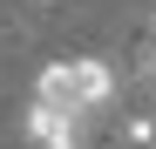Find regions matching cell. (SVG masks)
Segmentation results:
<instances>
[{
    "mask_svg": "<svg viewBox=\"0 0 156 149\" xmlns=\"http://www.w3.org/2000/svg\"><path fill=\"white\" fill-rule=\"evenodd\" d=\"M122 149H156V115H129L122 122Z\"/></svg>",
    "mask_w": 156,
    "mask_h": 149,
    "instance_id": "3",
    "label": "cell"
},
{
    "mask_svg": "<svg viewBox=\"0 0 156 149\" xmlns=\"http://www.w3.org/2000/svg\"><path fill=\"white\" fill-rule=\"evenodd\" d=\"M20 136H27L34 149H82V142H88V115H68V109L27 102V109H20Z\"/></svg>",
    "mask_w": 156,
    "mask_h": 149,
    "instance_id": "2",
    "label": "cell"
},
{
    "mask_svg": "<svg viewBox=\"0 0 156 149\" xmlns=\"http://www.w3.org/2000/svg\"><path fill=\"white\" fill-rule=\"evenodd\" d=\"M34 102L48 109H68V115H95L115 102V68L95 61V54H75V61H48L34 74Z\"/></svg>",
    "mask_w": 156,
    "mask_h": 149,
    "instance_id": "1",
    "label": "cell"
},
{
    "mask_svg": "<svg viewBox=\"0 0 156 149\" xmlns=\"http://www.w3.org/2000/svg\"><path fill=\"white\" fill-rule=\"evenodd\" d=\"M143 47H156V14H149V27H143Z\"/></svg>",
    "mask_w": 156,
    "mask_h": 149,
    "instance_id": "5",
    "label": "cell"
},
{
    "mask_svg": "<svg viewBox=\"0 0 156 149\" xmlns=\"http://www.w3.org/2000/svg\"><path fill=\"white\" fill-rule=\"evenodd\" d=\"M129 81H136V88L149 95V102H156V47H143V54L129 61Z\"/></svg>",
    "mask_w": 156,
    "mask_h": 149,
    "instance_id": "4",
    "label": "cell"
}]
</instances>
